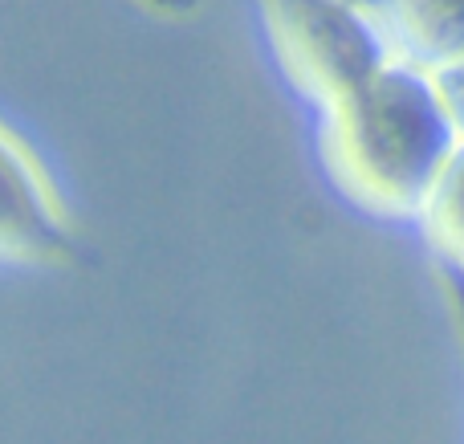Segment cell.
<instances>
[{"mask_svg":"<svg viewBox=\"0 0 464 444\" xmlns=\"http://www.w3.org/2000/svg\"><path fill=\"white\" fill-rule=\"evenodd\" d=\"M261 16L281 73L318 114L400 57L371 0H261Z\"/></svg>","mask_w":464,"mask_h":444,"instance_id":"7a4b0ae2","label":"cell"},{"mask_svg":"<svg viewBox=\"0 0 464 444\" xmlns=\"http://www.w3.org/2000/svg\"><path fill=\"white\" fill-rule=\"evenodd\" d=\"M440 86H444V94H449V106H452V114H457V122L464 130V57L440 73Z\"/></svg>","mask_w":464,"mask_h":444,"instance_id":"52a82bcc","label":"cell"},{"mask_svg":"<svg viewBox=\"0 0 464 444\" xmlns=\"http://www.w3.org/2000/svg\"><path fill=\"white\" fill-rule=\"evenodd\" d=\"M322 163L354 208L420 220L436 179L460 151L464 130L440 73L395 57L354 94L322 111Z\"/></svg>","mask_w":464,"mask_h":444,"instance_id":"6da1fadb","label":"cell"},{"mask_svg":"<svg viewBox=\"0 0 464 444\" xmlns=\"http://www.w3.org/2000/svg\"><path fill=\"white\" fill-rule=\"evenodd\" d=\"M400 57L444 73L464 57V0H371Z\"/></svg>","mask_w":464,"mask_h":444,"instance_id":"277c9868","label":"cell"},{"mask_svg":"<svg viewBox=\"0 0 464 444\" xmlns=\"http://www.w3.org/2000/svg\"><path fill=\"white\" fill-rule=\"evenodd\" d=\"M73 257V220L45 163L13 127L0 122V261L65 265Z\"/></svg>","mask_w":464,"mask_h":444,"instance_id":"3957f363","label":"cell"},{"mask_svg":"<svg viewBox=\"0 0 464 444\" xmlns=\"http://www.w3.org/2000/svg\"><path fill=\"white\" fill-rule=\"evenodd\" d=\"M432 269H436V285H440L444 310H449V318H452V331H457V347L464 355V274L440 265V261H432Z\"/></svg>","mask_w":464,"mask_h":444,"instance_id":"8992f818","label":"cell"},{"mask_svg":"<svg viewBox=\"0 0 464 444\" xmlns=\"http://www.w3.org/2000/svg\"><path fill=\"white\" fill-rule=\"evenodd\" d=\"M420 228L428 236L432 261L464 274V143L436 179L432 196H428L424 212H420Z\"/></svg>","mask_w":464,"mask_h":444,"instance_id":"5b68a950","label":"cell"}]
</instances>
